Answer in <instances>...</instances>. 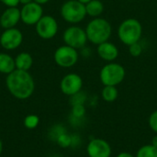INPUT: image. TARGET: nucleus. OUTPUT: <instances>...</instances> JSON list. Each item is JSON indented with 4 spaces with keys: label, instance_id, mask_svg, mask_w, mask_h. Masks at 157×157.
Instances as JSON below:
<instances>
[{
    "label": "nucleus",
    "instance_id": "nucleus-1",
    "mask_svg": "<svg viewBox=\"0 0 157 157\" xmlns=\"http://www.w3.org/2000/svg\"><path fill=\"white\" fill-rule=\"evenodd\" d=\"M6 85L9 93L17 99H27L31 97L35 89V82L29 71L15 69L8 74Z\"/></svg>",
    "mask_w": 157,
    "mask_h": 157
},
{
    "label": "nucleus",
    "instance_id": "nucleus-2",
    "mask_svg": "<svg viewBox=\"0 0 157 157\" xmlns=\"http://www.w3.org/2000/svg\"><path fill=\"white\" fill-rule=\"evenodd\" d=\"M85 29L88 41L95 45L108 41L112 33L110 23L100 17H95L89 21Z\"/></svg>",
    "mask_w": 157,
    "mask_h": 157
},
{
    "label": "nucleus",
    "instance_id": "nucleus-3",
    "mask_svg": "<svg viewBox=\"0 0 157 157\" xmlns=\"http://www.w3.org/2000/svg\"><path fill=\"white\" fill-rule=\"evenodd\" d=\"M117 33L119 40L129 46L140 41L143 36V25L136 18H126L120 24Z\"/></svg>",
    "mask_w": 157,
    "mask_h": 157
},
{
    "label": "nucleus",
    "instance_id": "nucleus-4",
    "mask_svg": "<svg viewBox=\"0 0 157 157\" xmlns=\"http://www.w3.org/2000/svg\"><path fill=\"white\" fill-rule=\"evenodd\" d=\"M126 75L125 68L115 62L108 63L105 64L99 73V79L103 86H117L124 80Z\"/></svg>",
    "mask_w": 157,
    "mask_h": 157
},
{
    "label": "nucleus",
    "instance_id": "nucleus-5",
    "mask_svg": "<svg viewBox=\"0 0 157 157\" xmlns=\"http://www.w3.org/2000/svg\"><path fill=\"white\" fill-rule=\"evenodd\" d=\"M61 16L70 24H78L86 17V6L77 0H67L61 6Z\"/></svg>",
    "mask_w": 157,
    "mask_h": 157
},
{
    "label": "nucleus",
    "instance_id": "nucleus-6",
    "mask_svg": "<svg viewBox=\"0 0 157 157\" xmlns=\"http://www.w3.org/2000/svg\"><path fill=\"white\" fill-rule=\"evenodd\" d=\"M77 50L68 45H63L58 47L53 54L55 63L62 68L73 67L78 61Z\"/></svg>",
    "mask_w": 157,
    "mask_h": 157
},
{
    "label": "nucleus",
    "instance_id": "nucleus-7",
    "mask_svg": "<svg viewBox=\"0 0 157 157\" xmlns=\"http://www.w3.org/2000/svg\"><path fill=\"white\" fill-rule=\"evenodd\" d=\"M63 40L65 45L73 47L76 50L85 47V45L88 40L86 33V29L76 25L70 26L64 30L63 35Z\"/></svg>",
    "mask_w": 157,
    "mask_h": 157
},
{
    "label": "nucleus",
    "instance_id": "nucleus-8",
    "mask_svg": "<svg viewBox=\"0 0 157 157\" xmlns=\"http://www.w3.org/2000/svg\"><path fill=\"white\" fill-rule=\"evenodd\" d=\"M58 22L49 15L42 16L36 24V32L38 36L43 40H51L54 38L58 32Z\"/></svg>",
    "mask_w": 157,
    "mask_h": 157
},
{
    "label": "nucleus",
    "instance_id": "nucleus-9",
    "mask_svg": "<svg viewBox=\"0 0 157 157\" xmlns=\"http://www.w3.org/2000/svg\"><path fill=\"white\" fill-rule=\"evenodd\" d=\"M42 16L43 9L41 6L33 1L27 5H23L20 9L21 21L28 26L36 25Z\"/></svg>",
    "mask_w": 157,
    "mask_h": 157
},
{
    "label": "nucleus",
    "instance_id": "nucleus-10",
    "mask_svg": "<svg viewBox=\"0 0 157 157\" xmlns=\"http://www.w3.org/2000/svg\"><path fill=\"white\" fill-rule=\"evenodd\" d=\"M83 87V79L82 77L75 74L70 73L63 77L60 83V88L63 94L72 97L82 90Z\"/></svg>",
    "mask_w": 157,
    "mask_h": 157
},
{
    "label": "nucleus",
    "instance_id": "nucleus-11",
    "mask_svg": "<svg viewBox=\"0 0 157 157\" xmlns=\"http://www.w3.org/2000/svg\"><path fill=\"white\" fill-rule=\"evenodd\" d=\"M22 41L23 34L16 28L5 29L0 36V45L7 51H12L18 48Z\"/></svg>",
    "mask_w": 157,
    "mask_h": 157
},
{
    "label": "nucleus",
    "instance_id": "nucleus-12",
    "mask_svg": "<svg viewBox=\"0 0 157 157\" xmlns=\"http://www.w3.org/2000/svg\"><path fill=\"white\" fill-rule=\"evenodd\" d=\"M86 153L88 157H110L112 151L106 140L95 138L87 144Z\"/></svg>",
    "mask_w": 157,
    "mask_h": 157
},
{
    "label": "nucleus",
    "instance_id": "nucleus-13",
    "mask_svg": "<svg viewBox=\"0 0 157 157\" xmlns=\"http://www.w3.org/2000/svg\"><path fill=\"white\" fill-rule=\"evenodd\" d=\"M21 19L20 17V9L17 6L15 7H7L2 13L0 17V26L5 29H11L15 28V26L19 22Z\"/></svg>",
    "mask_w": 157,
    "mask_h": 157
},
{
    "label": "nucleus",
    "instance_id": "nucleus-14",
    "mask_svg": "<svg viewBox=\"0 0 157 157\" xmlns=\"http://www.w3.org/2000/svg\"><path fill=\"white\" fill-rule=\"evenodd\" d=\"M97 52L103 61L108 63L114 62L119 56L118 47L109 40L98 44L97 48Z\"/></svg>",
    "mask_w": 157,
    "mask_h": 157
},
{
    "label": "nucleus",
    "instance_id": "nucleus-15",
    "mask_svg": "<svg viewBox=\"0 0 157 157\" xmlns=\"http://www.w3.org/2000/svg\"><path fill=\"white\" fill-rule=\"evenodd\" d=\"M33 64L32 56L29 52H20L15 58L16 69L22 71H29Z\"/></svg>",
    "mask_w": 157,
    "mask_h": 157
},
{
    "label": "nucleus",
    "instance_id": "nucleus-16",
    "mask_svg": "<svg viewBox=\"0 0 157 157\" xmlns=\"http://www.w3.org/2000/svg\"><path fill=\"white\" fill-rule=\"evenodd\" d=\"M15 69V59L7 53L0 52V73L8 75Z\"/></svg>",
    "mask_w": 157,
    "mask_h": 157
},
{
    "label": "nucleus",
    "instance_id": "nucleus-17",
    "mask_svg": "<svg viewBox=\"0 0 157 157\" xmlns=\"http://www.w3.org/2000/svg\"><path fill=\"white\" fill-rule=\"evenodd\" d=\"M85 6L86 16H89L93 18L100 17L104 12V4L100 0H91Z\"/></svg>",
    "mask_w": 157,
    "mask_h": 157
},
{
    "label": "nucleus",
    "instance_id": "nucleus-18",
    "mask_svg": "<svg viewBox=\"0 0 157 157\" xmlns=\"http://www.w3.org/2000/svg\"><path fill=\"white\" fill-rule=\"evenodd\" d=\"M119 96V91L117 86H104L101 91L102 99L106 102H114Z\"/></svg>",
    "mask_w": 157,
    "mask_h": 157
},
{
    "label": "nucleus",
    "instance_id": "nucleus-19",
    "mask_svg": "<svg viewBox=\"0 0 157 157\" xmlns=\"http://www.w3.org/2000/svg\"><path fill=\"white\" fill-rule=\"evenodd\" d=\"M135 157H157V148L152 144H145L139 148Z\"/></svg>",
    "mask_w": 157,
    "mask_h": 157
},
{
    "label": "nucleus",
    "instance_id": "nucleus-20",
    "mask_svg": "<svg viewBox=\"0 0 157 157\" xmlns=\"http://www.w3.org/2000/svg\"><path fill=\"white\" fill-rule=\"evenodd\" d=\"M40 123V119L37 115L29 114L25 117L24 119V126L29 130H34L38 127Z\"/></svg>",
    "mask_w": 157,
    "mask_h": 157
},
{
    "label": "nucleus",
    "instance_id": "nucleus-21",
    "mask_svg": "<svg viewBox=\"0 0 157 157\" xmlns=\"http://www.w3.org/2000/svg\"><path fill=\"white\" fill-rule=\"evenodd\" d=\"M56 142L59 146H61L63 148H67L72 145L73 137L71 135H69L66 132H64L58 136V138L56 139Z\"/></svg>",
    "mask_w": 157,
    "mask_h": 157
},
{
    "label": "nucleus",
    "instance_id": "nucleus-22",
    "mask_svg": "<svg viewBox=\"0 0 157 157\" xmlns=\"http://www.w3.org/2000/svg\"><path fill=\"white\" fill-rule=\"evenodd\" d=\"M72 114L76 119L83 118L85 116V114H86V108H85L84 104L74 105L73 109H72Z\"/></svg>",
    "mask_w": 157,
    "mask_h": 157
},
{
    "label": "nucleus",
    "instance_id": "nucleus-23",
    "mask_svg": "<svg viewBox=\"0 0 157 157\" xmlns=\"http://www.w3.org/2000/svg\"><path fill=\"white\" fill-rule=\"evenodd\" d=\"M129 47V52L132 57H139L143 53V46L140 44V42H135L133 44H131Z\"/></svg>",
    "mask_w": 157,
    "mask_h": 157
},
{
    "label": "nucleus",
    "instance_id": "nucleus-24",
    "mask_svg": "<svg viewBox=\"0 0 157 157\" xmlns=\"http://www.w3.org/2000/svg\"><path fill=\"white\" fill-rule=\"evenodd\" d=\"M85 100H86V97L83 96L81 91L79 93H77V94L71 97V104H72V106L78 105V104H84Z\"/></svg>",
    "mask_w": 157,
    "mask_h": 157
},
{
    "label": "nucleus",
    "instance_id": "nucleus-25",
    "mask_svg": "<svg viewBox=\"0 0 157 157\" xmlns=\"http://www.w3.org/2000/svg\"><path fill=\"white\" fill-rule=\"evenodd\" d=\"M148 123H149V126L152 129V131L157 133V110H155L150 115Z\"/></svg>",
    "mask_w": 157,
    "mask_h": 157
},
{
    "label": "nucleus",
    "instance_id": "nucleus-26",
    "mask_svg": "<svg viewBox=\"0 0 157 157\" xmlns=\"http://www.w3.org/2000/svg\"><path fill=\"white\" fill-rule=\"evenodd\" d=\"M0 2H2L8 7H15L17 6L19 4V0H0Z\"/></svg>",
    "mask_w": 157,
    "mask_h": 157
},
{
    "label": "nucleus",
    "instance_id": "nucleus-27",
    "mask_svg": "<svg viewBox=\"0 0 157 157\" xmlns=\"http://www.w3.org/2000/svg\"><path fill=\"white\" fill-rule=\"evenodd\" d=\"M116 157H135L133 156L132 154H130V153H127V152H122V153H120Z\"/></svg>",
    "mask_w": 157,
    "mask_h": 157
},
{
    "label": "nucleus",
    "instance_id": "nucleus-28",
    "mask_svg": "<svg viewBox=\"0 0 157 157\" xmlns=\"http://www.w3.org/2000/svg\"><path fill=\"white\" fill-rule=\"evenodd\" d=\"M50 0H33V2H35V3H37V4H39V5H44V4H47L48 2H49Z\"/></svg>",
    "mask_w": 157,
    "mask_h": 157
},
{
    "label": "nucleus",
    "instance_id": "nucleus-29",
    "mask_svg": "<svg viewBox=\"0 0 157 157\" xmlns=\"http://www.w3.org/2000/svg\"><path fill=\"white\" fill-rule=\"evenodd\" d=\"M151 144H152V145H154L155 147H156L157 148V135H155V136H154V137H153L152 142H151Z\"/></svg>",
    "mask_w": 157,
    "mask_h": 157
},
{
    "label": "nucleus",
    "instance_id": "nucleus-30",
    "mask_svg": "<svg viewBox=\"0 0 157 157\" xmlns=\"http://www.w3.org/2000/svg\"><path fill=\"white\" fill-rule=\"evenodd\" d=\"M33 0H19V4H22V5H27L30 2H32Z\"/></svg>",
    "mask_w": 157,
    "mask_h": 157
},
{
    "label": "nucleus",
    "instance_id": "nucleus-31",
    "mask_svg": "<svg viewBox=\"0 0 157 157\" xmlns=\"http://www.w3.org/2000/svg\"><path fill=\"white\" fill-rule=\"evenodd\" d=\"M77 1H79V2H81V3H83L84 5H86V4H87L88 2H90L91 0H77Z\"/></svg>",
    "mask_w": 157,
    "mask_h": 157
},
{
    "label": "nucleus",
    "instance_id": "nucleus-32",
    "mask_svg": "<svg viewBox=\"0 0 157 157\" xmlns=\"http://www.w3.org/2000/svg\"><path fill=\"white\" fill-rule=\"evenodd\" d=\"M2 151H3V143L0 139V155L2 154Z\"/></svg>",
    "mask_w": 157,
    "mask_h": 157
}]
</instances>
